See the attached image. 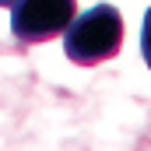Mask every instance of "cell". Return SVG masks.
I'll return each mask as SVG.
<instances>
[{
	"mask_svg": "<svg viewBox=\"0 0 151 151\" xmlns=\"http://www.w3.org/2000/svg\"><path fill=\"white\" fill-rule=\"evenodd\" d=\"M123 42V18L109 4H99L84 14H77L63 32V53L77 67H95L119 53Z\"/></svg>",
	"mask_w": 151,
	"mask_h": 151,
	"instance_id": "1",
	"label": "cell"
},
{
	"mask_svg": "<svg viewBox=\"0 0 151 151\" xmlns=\"http://www.w3.org/2000/svg\"><path fill=\"white\" fill-rule=\"evenodd\" d=\"M74 11V0H11V32L21 42L56 39L77 18Z\"/></svg>",
	"mask_w": 151,
	"mask_h": 151,
	"instance_id": "2",
	"label": "cell"
},
{
	"mask_svg": "<svg viewBox=\"0 0 151 151\" xmlns=\"http://www.w3.org/2000/svg\"><path fill=\"white\" fill-rule=\"evenodd\" d=\"M141 53H144V63L151 67V11L144 14V25H141Z\"/></svg>",
	"mask_w": 151,
	"mask_h": 151,
	"instance_id": "3",
	"label": "cell"
},
{
	"mask_svg": "<svg viewBox=\"0 0 151 151\" xmlns=\"http://www.w3.org/2000/svg\"><path fill=\"white\" fill-rule=\"evenodd\" d=\"M0 7H11V0H0Z\"/></svg>",
	"mask_w": 151,
	"mask_h": 151,
	"instance_id": "4",
	"label": "cell"
}]
</instances>
